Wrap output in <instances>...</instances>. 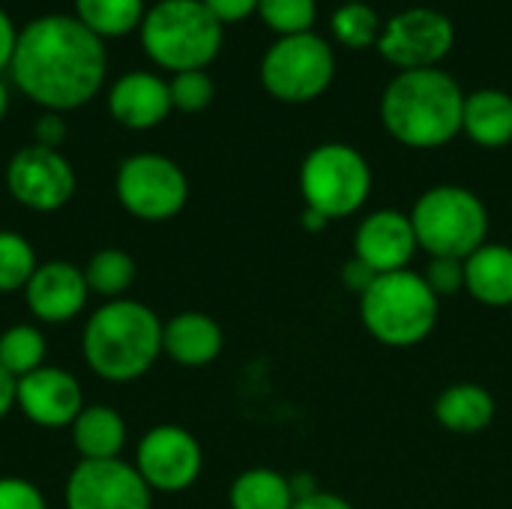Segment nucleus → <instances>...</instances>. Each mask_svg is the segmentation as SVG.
<instances>
[{
    "mask_svg": "<svg viewBox=\"0 0 512 509\" xmlns=\"http://www.w3.org/2000/svg\"><path fill=\"white\" fill-rule=\"evenodd\" d=\"M15 45H18V30L12 24V18L0 9V72L9 69L12 54H15Z\"/></svg>",
    "mask_w": 512,
    "mask_h": 509,
    "instance_id": "37",
    "label": "nucleus"
},
{
    "mask_svg": "<svg viewBox=\"0 0 512 509\" xmlns=\"http://www.w3.org/2000/svg\"><path fill=\"white\" fill-rule=\"evenodd\" d=\"M330 30L345 48L360 51V48H372V45L378 48L384 24L366 0H345L330 18Z\"/></svg>",
    "mask_w": 512,
    "mask_h": 509,
    "instance_id": "27",
    "label": "nucleus"
},
{
    "mask_svg": "<svg viewBox=\"0 0 512 509\" xmlns=\"http://www.w3.org/2000/svg\"><path fill=\"white\" fill-rule=\"evenodd\" d=\"M0 509H48L36 483L24 477H0Z\"/></svg>",
    "mask_w": 512,
    "mask_h": 509,
    "instance_id": "32",
    "label": "nucleus"
},
{
    "mask_svg": "<svg viewBox=\"0 0 512 509\" xmlns=\"http://www.w3.org/2000/svg\"><path fill=\"white\" fill-rule=\"evenodd\" d=\"M171 111L168 81L153 72H126L108 90V114L126 129H153Z\"/></svg>",
    "mask_w": 512,
    "mask_h": 509,
    "instance_id": "17",
    "label": "nucleus"
},
{
    "mask_svg": "<svg viewBox=\"0 0 512 509\" xmlns=\"http://www.w3.org/2000/svg\"><path fill=\"white\" fill-rule=\"evenodd\" d=\"M33 144H42V147H51V150H60L63 138H66V123H63V114L57 111H45L36 126H33Z\"/></svg>",
    "mask_w": 512,
    "mask_h": 509,
    "instance_id": "34",
    "label": "nucleus"
},
{
    "mask_svg": "<svg viewBox=\"0 0 512 509\" xmlns=\"http://www.w3.org/2000/svg\"><path fill=\"white\" fill-rule=\"evenodd\" d=\"M465 291L489 309L512 306V246L489 240L465 258Z\"/></svg>",
    "mask_w": 512,
    "mask_h": 509,
    "instance_id": "19",
    "label": "nucleus"
},
{
    "mask_svg": "<svg viewBox=\"0 0 512 509\" xmlns=\"http://www.w3.org/2000/svg\"><path fill=\"white\" fill-rule=\"evenodd\" d=\"M300 195L306 207L327 222L348 219L360 213L372 195V165L351 144H318L300 165Z\"/></svg>",
    "mask_w": 512,
    "mask_h": 509,
    "instance_id": "7",
    "label": "nucleus"
},
{
    "mask_svg": "<svg viewBox=\"0 0 512 509\" xmlns=\"http://www.w3.org/2000/svg\"><path fill=\"white\" fill-rule=\"evenodd\" d=\"M297 504L291 477L273 468H249L243 471L228 492L231 509H291Z\"/></svg>",
    "mask_w": 512,
    "mask_h": 509,
    "instance_id": "23",
    "label": "nucleus"
},
{
    "mask_svg": "<svg viewBox=\"0 0 512 509\" xmlns=\"http://www.w3.org/2000/svg\"><path fill=\"white\" fill-rule=\"evenodd\" d=\"M336 75V54L315 33L279 36L261 57L264 90L288 105H303L327 93Z\"/></svg>",
    "mask_w": 512,
    "mask_h": 509,
    "instance_id": "8",
    "label": "nucleus"
},
{
    "mask_svg": "<svg viewBox=\"0 0 512 509\" xmlns=\"http://www.w3.org/2000/svg\"><path fill=\"white\" fill-rule=\"evenodd\" d=\"M36 249L18 231H0V294L24 291L36 273Z\"/></svg>",
    "mask_w": 512,
    "mask_h": 509,
    "instance_id": "28",
    "label": "nucleus"
},
{
    "mask_svg": "<svg viewBox=\"0 0 512 509\" xmlns=\"http://www.w3.org/2000/svg\"><path fill=\"white\" fill-rule=\"evenodd\" d=\"M135 468L153 492L177 495L198 483L204 468V453L189 429L162 423L141 438L135 453Z\"/></svg>",
    "mask_w": 512,
    "mask_h": 509,
    "instance_id": "13",
    "label": "nucleus"
},
{
    "mask_svg": "<svg viewBox=\"0 0 512 509\" xmlns=\"http://www.w3.org/2000/svg\"><path fill=\"white\" fill-rule=\"evenodd\" d=\"M441 318V300L423 273L399 270L375 276L360 294V321L369 336L387 348H414L426 342Z\"/></svg>",
    "mask_w": 512,
    "mask_h": 509,
    "instance_id": "4",
    "label": "nucleus"
},
{
    "mask_svg": "<svg viewBox=\"0 0 512 509\" xmlns=\"http://www.w3.org/2000/svg\"><path fill=\"white\" fill-rule=\"evenodd\" d=\"M456 42L453 21L429 6H414L393 15L378 39L381 57L399 72L411 69H435Z\"/></svg>",
    "mask_w": 512,
    "mask_h": 509,
    "instance_id": "10",
    "label": "nucleus"
},
{
    "mask_svg": "<svg viewBox=\"0 0 512 509\" xmlns=\"http://www.w3.org/2000/svg\"><path fill=\"white\" fill-rule=\"evenodd\" d=\"M225 345L222 327L204 312H177L162 327V354L183 369L210 366Z\"/></svg>",
    "mask_w": 512,
    "mask_h": 509,
    "instance_id": "18",
    "label": "nucleus"
},
{
    "mask_svg": "<svg viewBox=\"0 0 512 509\" xmlns=\"http://www.w3.org/2000/svg\"><path fill=\"white\" fill-rule=\"evenodd\" d=\"M66 509H150L153 489L123 459H81L66 480Z\"/></svg>",
    "mask_w": 512,
    "mask_h": 509,
    "instance_id": "12",
    "label": "nucleus"
},
{
    "mask_svg": "<svg viewBox=\"0 0 512 509\" xmlns=\"http://www.w3.org/2000/svg\"><path fill=\"white\" fill-rule=\"evenodd\" d=\"M69 429L81 459H120L126 447V420L111 405H84Z\"/></svg>",
    "mask_w": 512,
    "mask_h": 509,
    "instance_id": "22",
    "label": "nucleus"
},
{
    "mask_svg": "<svg viewBox=\"0 0 512 509\" xmlns=\"http://www.w3.org/2000/svg\"><path fill=\"white\" fill-rule=\"evenodd\" d=\"M435 420L453 432V435H480L492 426L498 405L495 396L471 381L450 384L438 399H435Z\"/></svg>",
    "mask_w": 512,
    "mask_h": 509,
    "instance_id": "20",
    "label": "nucleus"
},
{
    "mask_svg": "<svg viewBox=\"0 0 512 509\" xmlns=\"http://www.w3.org/2000/svg\"><path fill=\"white\" fill-rule=\"evenodd\" d=\"M168 90H171V105L174 111H183V114H198L204 111L213 96H216V84L213 78L207 75V69H189V72H177L171 81H168Z\"/></svg>",
    "mask_w": 512,
    "mask_h": 509,
    "instance_id": "30",
    "label": "nucleus"
},
{
    "mask_svg": "<svg viewBox=\"0 0 512 509\" xmlns=\"http://www.w3.org/2000/svg\"><path fill=\"white\" fill-rule=\"evenodd\" d=\"M210 15L225 27V24H237L246 21L252 12H258V0H201Z\"/></svg>",
    "mask_w": 512,
    "mask_h": 509,
    "instance_id": "33",
    "label": "nucleus"
},
{
    "mask_svg": "<svg viewBox=\"0 0 512 509\" xmlns=\"http://www.w3.org/2000/svg\"><path fill=\"white\" fill-rule=\"evenodd\" d=\"M144 0H75V18L99 39H117L141 27Z\"/></svg>",
    "mask_w": 512,
    "mask_h": 509,
    "instance_id": "24",
    "label": "nucleus"
},
{
    "mask_svg": "<svg viewBox=\"0 0 512 509\" xmlns=\"http://www.w3.org/2000/svg\"><path fill=\"white\" fill-rule=\"evenodd\" d=\"M462 132L486 147L498 150L512 144V96L498 87H483L465 96V117Z\"/></svg>",
    "mask_w": 512,
    "mask_h": 509,
    "instance_id": "21",
    "label": "nucleus"
},
{
    "mask_svg": "<svg viewBox=\"0 0 512 509\" xmlns=\"http://www.w3.org/2000/svg\"><path fill=\"white\" fill-rule=\"evenodd\" d=\"M117 201L141 222H168L189 201L183 168L162 153H135L117 168Z\"/></svg>",
    "mask_w": 512,
    "mask_h": 509,
    "instance_id": "9",
    "label": "nucleus"
},
{
    "mask_svg": "<svg viewBox=\"0 0 512 509\" xmlns=\"http://www.w3.org/2000/svg\"><path fill=\"white\" fill-rule=\"evenodd\" d=\"M141 45L174 75L207 69L222 48V24L201 0H159L141 21Z\"/></svg>",
    "mask_w": 512,
    "mask_h": 509,
    "instance_id": "5",
    "label": "nucleus"
},
{
    "mask_svg": "<svg viewBox=\"0 0 512 509\" xmlns=\"http://www.w3.org/2000/svg\"><path fill=\"white\" fill-rule=\"evenodd\" d=\"M15 408L42 429H66L84 411V393L66 369L42 366L18 381Z\"/></svg>",
    "mask_w": 512,
    "mask_h": 509,
    "instance_id": "15",
    "label": "nucleus"
},
{
    "mask_svg": "<svg viewBox=\"0 0 512 509\" xmlns=\"http://www.w3.org/2000/svg\"><path fill=\"white\" fill-rule=\"evenodd\" d=\"M342 282H345V285H348V288H351V291L360 297V294H363V291H366V288L375 282V273H372L366 264H360L357 258H351V261L342 267Z\"/></svg>",
    "mask_w": 512,
    "mask_h": 509,
    "instance_id": "35",
    "label": "nucleus"
},
{
    "mask_svg": "<svg viewBox=\"0 0 512 509\" xmlns=\"http://www.w3.org/2000/svg\"><path fill=\"white\" fill-rule=\"evenodd\" d=\"M6 108H9V90H6V84L0 78V120L6 117Z\"/></svg>",
    "mask_w": 512,
    "mask_h": 509,
    "instance_id": "40",
    "label": "nucleus"
},
{
    "mask_svg": "<svg viewBox=\"0 0 512 509\" xmlns=\"http://www.w3.org/2000/svg\"><path fill=\"white\" fill-rule=\"evenodd\" d=\"M423 279L435 291L438 300L456 297V294L465 291V261H459V258H432Z\"/></svg>",
    "mask_w": 512,
    "mask_h": 509,
    "instance_id": "31",
    "label": "nucleus"
},
{
    "mask_svg": "<svg viewBox=\"0 0 512 509\" xmlns=\"http://www.w3.org/2000/svg\"><path fill=\"white\" fill-rule=\"evenodd\" d=\"M27 309L42 324H66L78 318L90 300L84 270L69 261H45L24 288Z\"/></svg>",
    "mask_w": 512,
    "mask_h": 509,
    "instance_id": "16",
    "label": "nucleus"
},
{
    "mask_svg": "<svg viewBox=\"0 0 512 509\" xmlns=\"http://www.w3.org/2000/svg\"><path fill=\"white\" fill-rule=\"evenodd\" d=\"M420 243L411 216L402 210H375L360 219L354 231V258L366 264L375 276L411 270Z\"/></svg>",
    "mask_w": 512,
    "mask_h": 509,
    "instance_id": "14",
    "label": "nucleus"
},
{
    "mask_svg": "<svg viewBox=\"0 0 512 509\" xmlns=\"http://www.w3.org/2000/svg\"><path fill=\"white\" fill-rule=\"evenodd\" d=\"M291 509H357V507H354L348 498L336 495V492H324V489H318L315 495L300 498V501H297Z\"/></svg>",
    "mask_w": 512,
    "mask_h": 509,
    "instance_id": "36",
    "label": "nucleus"
},
{
    "mask_svg": "<svg viewBox=\"0 0 512 509\" xmlns=\"http://www.w3.org/2000/svg\"><path fill=\"white\" fill-rule=\"evenodd\" d=\"M6 189L21 207L33 213H54L75 195V168L60 150L27 144L12 153L6 165Z\"/></svg>",
    "mask_w": 512,
    "mask_h": 509,
    "instance_id": "11",
    "label": "nucleus"
},
{
    "mask_svg": "<svg viewBox=\"0 0 512 509\" xmlns=\"http://www.w3.org/2000/svg\"><path fill=\"white\" fill-rule=\"evenodd\" d=\"M45 354H48L45 336L33 324H12L9 330L0 333V366L15 381H21L24 375L42 369Z\"/></svg>",
    "mask_w": 512,
    "mask_h": 509,
    "instance_id": "26",
    "label": "nucleus"
},
{
    "mask_svg": "<svg viewBox=\"0 0 512 509\" xmlns=\"http://www.w3.org/2000/svg\"><path fill=\"white\" fill-rule=\"evenodd\" d=\"M303 228L306 231H324L327 228V219L321 216V213H315V210H303Z\"/></svg>",
    "mask_w": 512,
    "mask_h": 509,
    "instance_id": "39",
    "label": "nucleus"
},
{
    "mask_svg": "<svg viewBox=\"0 0 512 509\" xmlns=\"http://www.w3.org/2000/svg\"><path fill=\"white\" fill-rule=\"evenodd\" d=\"M417 243L429 258H471L489 243V210L483 198L465 186L441 183L426 189L408 213Z\"/></svg>",
    "mask_w": 512,
    "mask_h": 509,
    "instance_id": "6",
    "label": "nucleus"
},
{
    "mask_svg": "<svg viewBox=\"0 0 512 509\" xmlns=\"http://www.w3.org/2000/svg\"><path fill=\"white\" fill-rule=\"evenodd\" d=\"M81 270H84L90 294L105 297V303L123 300L138 276L135 258L123 249H99L87 258V264Z\"/></svg>",
    "mask_w": 512,
    "mask_h": 509,
    "instance_id": "25",
    "label": "nucleus"
},
{
    "mask_svg": "<svg viewBox=\"0 0 512 509\" xmlns=\"http://www.w3.org/2000/svg\"><path fill=\"white\" fill-rule=\"evenodd\" d=\"M162 327L150 306L129 297L108 300L84 324L81 357L102 381H138L162 357Z\"/></svg>",
    "mask_w": 512,
    "mask_h": 509,
    "instance_id": "3",
    "label": "nucleus"
},
{
    "mask_svg": "<svg viewBox=\"0 0 512 509\" xmlns=\"http://www.w3.org/2000/svg\"><path fill=\"white\" fill-rule=\"evenodd\" d=\"M258 15L279 36H297V33H312L318 3L315 0H258Z\"/></svg>",
    "mask_w": 512,
    "mask_h": 509,
    "instance_id": "29",
    "label": "nucleus"
},
{
    "mask_svg": "<svg viewBox=\"0 0 512 509\" xmlns=\"http://www.w3.org/2000/svg\"><path fill=\"white\" fill-rule=\"evenodd\" d=\"M15 393H18V381L0 366V420H6L9 411L15 408Z\"/></svg>",
    "mask_w": 512,
    "mask_h": 509,
    "instance_id": "38",
    "label": "nucleus"
},
{
    "mask_svg": "<svg viewBox=\"0 0 512 509\" xmlns=\"http://www.w3.org/2000/svg\"><path fill=\"white\" fill-rule=\"evenodd\" d=\"M15 87L45 111H72L87 105L105 84V42L75 15H45L18 33L9 63Z\"/></svg>",
    "mask_w": 512,
    "mask_h": 509,
    "instance_id": "1",
    "label": "nucleus"
},
{
    "mask_svg": "<svg viewBox=\"0 0 512 509\" xmlns=\"http://www.w3.org/2000/svg\"><path fill=\"white\" fill-rule=\"evenodd\" d=\"M465 90L435 69L399 72L381 93V123L387 135L411 150H438L462 135Z\"/></svg>",
    "mask_w": 512,
    "mask_h": 509,
    "instance_id": "2",
    "label": "nucleus"
}]
</instances>
